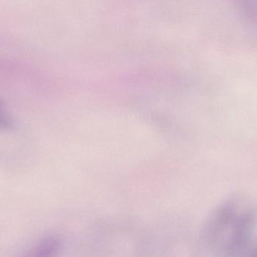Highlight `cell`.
<instances>
[{"mask_svg": "<svg viewBox=\"0 0 257 257\" xmlns=\"http://www.w3.org/2000/svg\"><path fill=\"white\" fill-rule=\"evenodd\" d=\"M256 224L255 202L242 193H233L210 214L204 227V241L216 257H232L254 240Z\"/></svg>", "mask_w": 257, "mask_h": 257, "instance_id": "1", "label": "cell"}, {"mask_svg": "<svg viewBox=\"0 0 257 257\" xmlns=\"http://www.w3.org/2000/svg\"><path fill=\"white\" fill-rule=\"evenodd\" d=\"M60 250V241L54 237L44 238L21 257H57Z\"/></svg>", "mask_w": 257, "mask_h": 257, "instance_id": "2", "label": "cell"}, {"mask_svg": "<svg viewBox=\"0 0 257 257\" xmlns=\"http://www.w3.org/2000/svg\"><path fill=\"white\" fill-rule=\"evenodd\" d=\"M232 257H257V241L253 240L239 253Z\"/></svg>", "mask_w": 257, "mask_h": 257, "instance_id": "3", "label": "cell"}]
</instances>
